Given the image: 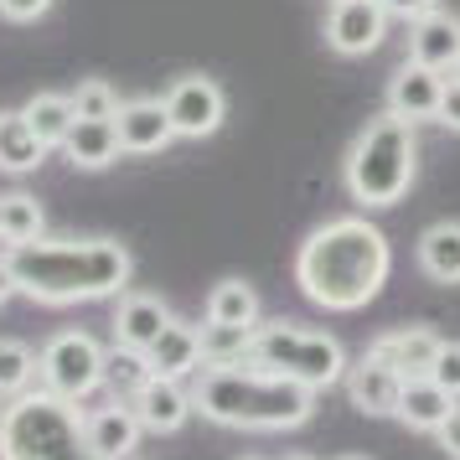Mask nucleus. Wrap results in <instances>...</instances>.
I'll return each instance as SVG.
<instances>
[{"label":"nucleus","instance_id":"f257e3e1","mask_svg":"<svg viewBox=\"0 0 460 460\" xmlns=\"http://www.w3.org/2000/svg\"><path fill=\"white\" fill-rule=\"evenodd\" d=\"M394 253L377 223L367 217H332L300 243L295 253V285L321 311H362L388 285Z\"/></svg>","mask_w":460,"mask_h":460},{"label":"nucleus","instance_id":"f03ea898","mask_svg":"<svg viewBox=\"0 0 460 460\" xmlns=\"http://www.w3.org/2000/svg\"><path fill=\"white\" fill-rule=\"evenodd\" d=\"M16 295L37 305H78L125 295L135 259L119 238H37L11 249Z\"/></svg>","mask_w":460,"mask_h":460},{"label":"nucleus","instance_id":"7ed1b4c3","mask_svg":"<svg viewBox=\"0 0 460 460\" xmlns=\"http://www.w3.org/2000/svg\"><path fill=\"white\" fill-rule=\"evenodd\" d=\"M191 403L223 429H300L315 414V388L259 362H202L191 373Z\"/></svg>","mask_w":460,"mask_h":460},{"label":"nucleus","instance_id":"20e7f679","mask_svg":"<svg viewBox=\"0 0 460 460\" xmlns=\"http://www.w3.org/2000/svg\"><path fill=\"white\" fill-rule=\"evenodd\" d=\"M347 191L362 212L373 208H398L419 176V140H414V119H403L394 109H383L377 119L357 129L352 150H347Z\"/></svg>","mask_w":460,"mask_h":460},{"label":"nucleus","instance_id":"39448f33","mask_svg":"<svg viewBox=\"0 0 460 460\" xmlns=\"http://www.w3.org/2000/svg\"><path fill=\"white\" fill-rule=\"evenodd\" d=\"M78 456H88L78 398H63L42 383H31L26 394L5 403L0 460H78Z\"/></svg>","mask_w":460,"mask_h":460},{"label":"nucleus","instance_id":"423d86ee","mask_svg":"<svg viewBox=\"0 0 460 460\" xmlns=\"http://www.w3.org/2000/svg\"><path fill=\"white\" fill-rule=\"evenodd\" d=\"M238 362H259V367H270V373H285L295 383H305L315 394H326L332 383L347 377V352H341V341L326 332H311V326H300V321H259L249 332V347Z\"/></svg>","mask_w":460,"mask_h":460},{"label":"nucleus","instance_id":"0eeeda50","mask_svg":"<svg viewBox=\"0 0 460 460\" xmlns=\"http://www.w3.org/2000/svg\"><path fill=\"white\" fill-rule=\"evenodd\" d=\"M37 383L84 403L93 388H104V347L88 332H58L37 352Z\"/></svg>","mask_w":460,"mask_h":460},{"label":"nucleus","instance_id":"6e6552de","mask_svg":"<svg viewBox=\"0 0 460 460\" xmlns=\"http://www.w3.org/2000/svg\"><path fill=\"white\" fill-rule=\"evenodd\" d=\"M161 104H166L171 125H176V140H208V135H217L223 119H228V99H223V88L212 84V78H202V73L176 78V84L166 88Z\"/></svg>","mask_w":460,"mask_h":460},{"label":"nucleus","instance_id":"1a4fd4ad","mask_svg":"<svg viewBox=\"0 0 460 460\" xmlns=\"http://www.w3.org/2000/svg\"><path fill=\"white\" fill-rule=\"evenodd\" d=\"M388 11L377 0H332L326 11V47L336 58H367L388 37Z\"/></svg>","mask_w":460,"mask_h":460},{"label":"nucleus","instance_id":"9d476101","mask_svg":"<svg viewBox=\"0 0 460 460\" xmlns=\"http://www.w3.org/2000/svg\"><path fill=\"white\" fill-rule=\"evenodd\" d=\"M347 398H352L357 414L367 419H388L398 414V394H403V373L394 362H383L377 352H362L357 362H347Z\"/></svg>","mask_w":460,"mask_h":460},{"label":"nucleus","instance_id":"9b49d317","mask_svg":"<svg viewBox=\"0 0 460 460\" xmlns=\"http://www.w3.org/2000/svg\"><path fill=\"white\" fill-rule=\"evenodd\" d=\"M129 409H135V419H140L146 435H176V429L197 414L191 388L181 377H166V373H150V383L129 398Z\"/></svg>","mask_w":460,"mask_h":460},{"label":"nucleus","instance_id":"f8f14e48","mask_svg":"<svg viewBox=\"0 0 460 460\" xmlns=\"http://www.w3.org/2000/svg\"><path fill=\"white\" fill-rule=\"evenodd\" d=\"M140 419L129 409L125 398H109L99 409H84V445L99 460H129L140 450Z\"/></svg>","mask_w":460,"mask_h":460},{"label":"nucleus","instance_id":"ddd939ff","mask_svg":"<svg viewBox=\"0 0 460 460\" xmlns=\"http://www.w3.org/2000/svg\"><path fill=\"white\" fill-rule=\"evenodd\" d=\"M114 129H119V150L129 155H161L176 140V125L161 99H125L114 114Z\"/></svg>","mask_w":460,"mask_h":460},{"label":"nucleus","instance_id":"4468645a","mask_svg":"<svg viewBox=\"0 0 460 460\" xmlns=\"http://www.w3.org/2000/svg\"><path fill=\"white\" fill-rule=\"evenodd\" d=\"M176 311H171L161 295H146V290H125L119 295V305H114V341L119 347H135V352H150L155 347V336L166 332Z\"/></svg>","mask_w":460,"mask_h":460},{"label":"nucleus","instance_id":"2eb2a0df","mask_svg":"<svg viewBox=\"0 0 460 460\" xmlns=\"http://www.w3.org/2000/svg\"><path fill=\"white\" fill-rule=\"evenodd\" d=\"M439 93H445V73L414 63V58H403V67L388 78V109L403 114V119H414V125L439 114Z\"/></svg>","mask_w":460,"mask_h":460},{"label":"nucleus","instance_id":"dca6fc26","mask_svg":"<svg viewBox=\"0 0 460 460\" xmlns=\"http://www.w3.org/2000/svg\"><path fill=\"white\" fill-rule=\"evenodd\" d=\"M409 58L424 63V67H435V73H456V63H460V16L429 11V16L409 22Z\"/></svg>","mask_w":460,"mask_h":460},{"label":"nucleus","instance_id":"f3484780","mask_svg":"<svg viewBox=\"0 0 460 460\" xmlns=\"http://www.w3.org/2000/svg\"><path fill=\"white\" fill-rule=\"evenodd\" d=\"M439 341H445V336H435L429 326H398V332L373 336V341H367V352H377L383 362H394L403 377H429Z\"/></svg>","mask_w":460,"mask_h":460},{"label":"nucleus","instance_id":"a211bd4d","mask_svg":"<svg viewBox=\"0 0 460 460\" xmlns=\"http://www.w3.org/2000/svg\"><path fill=\"white\" fill-rule=\"evenodd\" d=\"M456 403L460 398H450L435 377H403V394H398V414L394 419H403V424L419 429V435H435L439 424L450 419Z\"/></svg>","mask_w":460,"mask_h":460},{"label":"nucleus","instance_id":"6ab92c4d","mask_svg":"<svg viewBox=\"0 0 460 460\" xmlns=\"http://www.w3.org/2000/svg\"><path fill=\"white\" fill-rule=\"evenodd\" d=\"M419 270L435 285H460V217H439L419 233Z\"/></svg>","mask_w":460,"mask_h":460},{"label":"nucleus","instance_id":"aec40b11","mask_svg":"<svg viewBox=\"0 0 460 460\" xmlns=\"http://www.w3.org/2000/svg\"><path fill=\"white\" fill-rule=\"evenodd\" d=\"M150 367L166 377H191L202 367V326H191V321H171L166 332L155 336V347H150Z\"/></svg>","mask_w":460,"mask_h":460},{"label":"nucleus","instance_id":"412c9836","mask_svg":"<svg viewBox=\"0 0 460 460\" xmlns=\"http://www.w3.org/2000/svg\"><path fill=\"white\" fill-rule=\"evenodd\" d=\"M67 161L84 171H104L119 161V129H114V119H73V129H67Z\"/></svg>","mask_w":460,"mask_h":460},{"label":"nucleus","instance_id":"4be33fe9","mask_svg":"<svg viewBox=\"0 0 460 460\" xmlns=\"http://www.w3.org/2000/svg\"><path fill=\"white\" fill-rule=\"evenodd\" d=\"M42 161H47V146H42V135L31 129V119H26L22 109L16 114H0V171L26 176V171H37Z\"/></svg>","mask_w":460,"mask_h":460},{"label":"nucleus","instance_id":"5701e85b","mask_svg":"<svg viewBox=\"0 0 460 460\" xmlns=\"http://www.w3.org/2000/svg\"><path fill=\"white\" fill-rule=\"evenodd\" d=\"M208 321L233 326V332H253L259 326V295H253L249 279H217L208 295Z\"/></svg>","mask_w":460,"mask_h":460},{"label":"nucleus","instance_id":"b1692460","mask_svg":"<svg viewBox=\"0 0 460 460\" xmlns=\"http://www.w3.org/2000/svg\"><path fill=\"white\" fill-rule=\"evenodd\" d=\"M150 373H155L150 357L135 352V347H119V341H114V347L104 352V388H109V398H125L129 403V398L150 383Z\"/></svg>","mask_w":460,"mask_h":460},{"label":"nucleus","instance_id":"393cba45","mask_svg":"<svg viewBox=\"0 0 460 460\" xmlns=\"http://www.w3.org/2000/svg\"><path fill=\"white\" fill-rule=\"evenodd\" d=\"M22 114L31 119V129L42 135V146H63L67 129H73V119H78V109H73V99L67 93H31L22 104Z\"/></svg>","mask_w":460,"mask_h":460},{"label":"nucleus","instance_id":"a878e982","mask_svg":"<svg viewBox=\"0 0 460 460\" xmlns=\"http://www.w3.org/2000/svg\"><path fill=\"white\" fill-rule=\"evenodd\" d=\"M0 233L11 243H37L47 233V217H42V202L31 191H5L0 197Z\"/></svg>","mask_w":460,"mask_h":460},{"label":"nucleus","instance_id":"bb28decb","mask_svg":"<svg viewBox=\"0 0 460 460\" xmlns=\"http://www.w3.org/2000/svg\"><path fill=\"white\" fill-rule=\"evenodd\" d=\"M37 383V352L16 341V336H0V398H16Z\"/></svg>","mask_w":460,"mask_h":460},{"label":"nucleus","instance_id":"cd10ccee","mask_svg":"<svg viewBox=\"0 0 460 460\" xmlns=\"http://www.w3.org/2000/svg\"><path fill=\"white\" fill-rule=\"evenodd\" d=\"M67 99H73V109H78V119H114V114H119V104H125V99L104 84V78H84V84L73 88Z\"/></svg>","mask_w":460,"mask_h":460},{"label":"nucleus","instance_id":"c85d7f7f","mask_svg":"<svg viewBox=\"0 0 460 460\" xmlns=\"http://www.w3.org/2000/svg\"><path fill=\"white\" fill-rule=\"evenodd\" d=\"M429 377H435V383H439V388H445L450 398H460V341H439Z\"/></svg>","mask_w":460,"mask_h":460},{"label":"nucleus","instance_id":"c756f323","mask_svg":"<svg viewBox=\"0 0 460 460\" xmlns=\"http://www.w3.org/2000/svg\"><path fill=\"white\" fill-rule=\"evenodd\" d=\"M47 11H52V0H0V22H16V26L42 22Z\"/></svg>","mask_w":460,"mask_h":460},{"label":"nucleus","instance_id":"7c9ffc66","mask_svg":"<svg viewBox=\"0 0 460 460\" xmlns=\"http://www.w3.org/2000/svg\"><path fill=\"white\" fill-rule=\"evenodd\" d=\"M435 119L460 135V73H456V78H445V93H439V114H435Z\"/></svg>","mask_w":460,"mask_h":460},{"label":"nucleus","instance_id":"2f4dec72","mask_svg":"<svg viewBox=\"0 0 460 460\" xmlns=\"http://www.w3.org/2000/svg\"><path fill=\"white\" fill-rule=\"evenodd\" d=\"M388 16H398V22H419V16H429V11H439V0H377Z\"/></svg>","mask_w":460,"mask_h":460},{"label":"nucleus","instance_id":"473e14b6","mask_svg":"<svg viewBox=\"0 0 460 460\" xmlns=\"http://www.w3.org/2000/svg\"><path fill=\"white\" fill-rule=\"evenodd\" d=\"M435 439H439V450H445L450 460H460V403L450 409V419L435 429Z\"/></svg>","mask_w":460,"mask_h":460},{"label":"nucleus","instance_id":"72a5a7b5","mask_svg":"<svg viewBox=\"0 0 460 460\" xmlns=\"http://www.w3.org/2000/svg\"><path fill=\"white\" fill-rule=\"evenodd\" d=\"M11 249H16V243H11V238L0 233V305H5L11 295H16V274H11Z\"/></svg>","mask_w":460,"mask_h":460},{"label":"nucleus","instance_id":"f704fd0d","mask_svg":"<svg viewBox=\"0 0 460 460\" xmlns=\"http://www.w3.org/2000/svg\"><path fill=\"white\" fill-rule=\"evenodd\" d=\"M336 460H373V456H336Z\"/></svg>","mask_w":460,"mask_h":460},{"label":"nucleus","instance_id":"c9c22d12","mask_svg":"<svg viewBox=\"0 0 460 460\" xmlns=\"http://www.w3.org/2000/svg\"><path fill=\"white\" fill-rule=\"evenodd\" d=\"M0 424H5V398H0Z\"/></svg>","mask_w":460,"mask_h":460},{"label":"nucleus","instance_id":"e433bc0d","mask_svg":"<svg viewBox=\"0 0 460 460\" xmlns=\"http://www.w3.org/2000/svg\"><path fill=\"white\" fill-rule=\"evenodd\" d=\"M78 460H99V456H93V450H88V456H78Z\"/></svg>","mask_w":460,"mask_h":460},{"label":"nucleus","instance_id":"4c0bfd02","mask_svg":"<svg viewBox=\"0 0 460 460\" xmlns=\"http://www.w3.org/2000/svg\"><path fill=\"white\" fill-rule=\"evenodd\" d=\"M285 460H311V456H285Z\"/></svg>","mask_w":460,"mask_h":460},{"label":"nucleus","instance_id":"58836bf2","mask_svg":"<svg viewBox=\"0 0 460 460\" xmlns=\"http://www.w3.org/2000/svg\"><path fill=\"white\" fill-rule=\"evenodd\" d=\"M456 73H460V63H456Z\"/></svg>","mask_w":460,"mask_h":460},{"label":"nucleus","instance_id":"ea45409f","mask_svg":"<svg viewBox=\"0 0 460 460\" xmlns=\"http://www.w3.org/2000/svg\"><path fill=\"white\" fill-rule=\"evenodd\" d=\"M243 460H253V456H243Z\"/></svg>","mask_w":460,"mask_h":460}]
</instances>
